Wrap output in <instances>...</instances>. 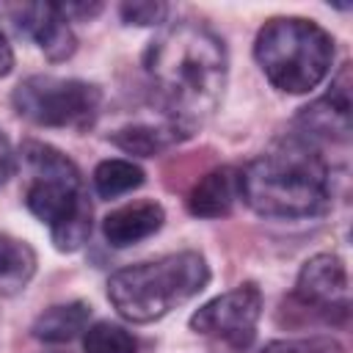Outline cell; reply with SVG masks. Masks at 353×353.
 I'll use <instances>...</instances> for the list:
<instances>
[{
    "label": "cell",
    "instance_id": "obj_14",
    "mask_svg": "<svg viewBox=\"0 0 353 353\" xmlns=\"http://www.w3.org/2000/svg\"><path fill=\"white\" fill-rule=\"evenodd\" d=\"M185 138H188V132L179 130L171 121L157 124V127H152V124H132V127H121V130H116L110 135V141L119 149H124L130 154H141V157H154V154L165 152L168 146L179 143Z\"/></svg>",
    "mask_w": 353,
    "mask_h": 353
},
{
    "label": "cell",
    "instance_id": "obj_12",
    "mask_svg": "<svg viewBox=\"0 0 353 353\" xmlns=\"http://www.w3.org/2000/svg\"><path fill=\"white\" fill-rule=\"evenodd\" d=\"M237 199H240V171L232 165H221L204 174L193 185L188 196V210L196 218H221L232 212Z\"/></svg>",
    "mask_w": 353,
    "mask_h": 353
},
{
    "label": "cell",
    "instance_id": "obj_20",
    "mask_svg": "<svg viewBox=\"0 0 353 353\" xmlns=\"http://www.w3.org/2000/svg\"><path fill=\"white\" fill-rule=\"evenodd\" d=\"M14 168H17V154H14V146H11L8 135L0 130V185H6V182L14 176Z\"/></svg>",
    "mask_w": 353,
    "mask_h": 353
},
{
    "label": "cell",
    "instance_id": "obj_4",
    "mask_svg": "<svg viewBox=\"0 0 353 353\" xmlns=\"http://www.w3.org/2000/svg\"><path fill=\"white\" fill-rule=\"evenodd\" d=\"M210 281V268L199 251H176L116 270L108 279L113 309L130 323H154L196 298Z\"/></svg>",
    "mask_w": 353,
    "mask_h": 353
},
{
    "label": "cell",
    "instance_id": "obj_9",
    "mask_svg": "<svg viewBox=\"0 0 353 353\" xmlns=\"http://www.w3.org/2000/svg\"><path fill=\"white\" fill-rule=\"evenodd\" d=\"M301 135L309 141H339L350 135V69L345 66L331 83V91L301 110Z\"/></svg>",
    "mask_w": 353,
    "mask_h": 353
},
{
    "label": "cell",
    "instance_id": "obj_19",
    "mask_svg": "<svg viewBox=\"0 0 353 353\" xmlns=\"http://www.w3.org/2000/svg\"><path fill=\"white\" fill-rule=\"evenodd\" d=\"M121 19L127 25H160L168 14L165 3H152V0H135V3H124L121 8Z\"/></svg>",
    "mask_w": 353,
    "mask_h": 353
},
{
    "label": "cell",
    "instance_id": "obj_13",
    "mask_svg": "<svg viewBox=\"0 0 353 353\" xmlns=\"http://www.w3.org/2000/svg\"><path fill=\"white\" fill-rule=\"evenodd\" d=\"M91 320V306L83 301H69V303H58L44 309L36 320H33V336L39 342H50V345H61V342H72L80 331H85Z\"/></svg>",
    "mask_w": 353,
    "mask_h": 353
},
{
    "label": "cell",
    "instance_id": "obj_18",
    "mask_svg": "<svg viewBox=\"0 0 353 353\" xmlns=\"http://www.w3.org/2000/svg\"><path fill=\"white\" fill-rule=\"evenodd\" d=\"M262 353H342V345L334 336H298L268 342Z\"/></svg>",
    "mask_w": 353,
    "mask_h": 353
},
{
    "label": "cell",
    "instance_id": "obj_1",
    "mask_svg": "<svg viewBox=\"0 0 353 353\" xmlns=\"http://www.w3.org/2000/svg\"><path fill=\"white\" fill-rule=\"evenodd\" d=\"M143 69L168 121L190 135L221 105L229 61L223 41L210 28L185 19L149 44Z\"/></svg>",
    "mask_w": 353,
    "mask_h": 353
},
{
    "label": "cell",
    "instance_id": "obj_21",
    "mask_svg": "<svg viewBox=\"0 0 353 353\" xmlns=\"http://www.w3.org/2000/svg\"><path fill=\"white\" fill-rule=\"evenodd\" d=\"M11 66H14V50L8 44V39L0 33V77H6L11 72Z\"/></svg>",
    "mask_w": 353,
    "mask_h": 353
},
{
    "label": "cell",
    "instance_id": "obj_6",
    "mask_svg": "<svg viewBox=\"0 0 353 353\" xmlns=\"http://www.w3.org/2000/svg\"><path fill=\"white\" fill-rule=\"evenodd\" d=\"M11 102L22 119L39 127L85 130L99 113L102 91L77 77L33 74L14 88Z\"/></svg>",
    "mask_w": 353,
    "mask_h": 353
},
{
    "label": "cell",
    "instance_id": "obj_3",
    "mask_svg": "<svg viewBox=\"0 0 353 353\" xmlns=\"http://www.w3.org/2000/svg\"><path fill=\"white\" fill-rule=\"evenodd\" d=\"M22 157L30 168L25 188L28 210L50 226L58 251H77L91 234V204L80 168L55 146L28 141Z\"/></svg>",
    "mask_w": 353,
    "mask_h": 353
},
{
    "label": "cell",
    "instance_id": "obj_5",
    "mask_svg": "<svg viewBox=\"0 0 353 353\" xmlns=\"http://www.w3.org/2000/svg\"><path fill=\"white\" fill-rule=\"evenodd\" d=\"M254 58L279 91L306 94L328 77L334 61V39L312 19L276 17L259 28Z\"/></svg>",
    "mask_w": 353,
    "mask_h": 353
},
{
    "label": "cell",
    "instance_id": "obj_8",
    "mask_svg": "<svg viewBox=\"0 0 353 353\" xmlns=\"http://www.w3.org/2000/svg\"><path fill=\"white\" fill-rule=\"evenodd\" d=\"M292 301L312 317L323 323L342 325L350 312L347 298V270L336 254H317L303 262Z\"/></svg>",
    "mask_w": 353,
    "mask_h": 353
},
{
    "label": "cell",
    "instance_id": "obj_11",
    "mask_svg": "<svg viewBox=\"0 0 353 353\" xmlns=\"http://www.w3.org/2000/svg\"><path fill=\"white\" fill-rule=\"evenodd\" d=\"M163 221H165V212L157 201H132L105 215L102 234L113 248H127L160 232Z\"/></svg>",
    "mask_w": 353,
    "mask_h": 353
},
{
    "label": "cell",
    "instance_id": "obj_10",
    "mask_svg": "<svg viewBox=\"0 0 353 353\" xmlns=\"http://www.w3.org/2000/svg\"><path fill=\"white\" fill-rule=\"evenodd\" d=\"M14 17L17 28L28 33L50 61H66L74 52L77 39L58 3H25Z\"/></svg>",
    "mask_w": 353,
    "mask_h": 353
},
{
    "label": "cell",
    "instance_id": "obj_17",
    "mask_svg": "<svg viewBox=\"0 0 353 353\" xmlns=\"http://www.w3.org/2000/svg\"><path fill=\"white\" fill-rule=\"evenodd\" d=\"M83 350L85 353H138V342L127 328L102 320L85 331Z\"/></svg>",
    "mask_w": 353,
    "mask_h": 353
},
{
    "label": "cell",
    "instance_id": "obj_16",
    "mask_svg": "<svg viewBox=\"0 0 353 353\" xmlns=\"http://www.w3.org/2000/svg\"><path fill=\"white\" fill-rule=\"evenodd\" d=\"M94 190L97 196L102 199H116V196H124L135 188L143 185L146 174L141 165H135L132 160H121V157H113V160H102L97 168H94Z\"/></svg>",
    "mask_w": 353,
    "mask_h": 353
},
{
    "label": "cell",
    "instance_id": "obj_15",
    "mask_svg": "<svg viewBox=\"0 0 353 353\" xmlns=\"http://www.w3.org/2000/svg\"><path fill=\"white\" fill-rule=\"evenodd\" d=\"M36 273V254L25 240L0 234V290L17 292Z\"/></svg>",
    "mask_w": 353,
    "mask_h": 353
},
{
    "label": "cell",
    "instance_id": "obj_7",
    "mask_svg": "<svg viewBox=\"0 0 353 353\" xmlns=\"http://www.w3.org/2000/svg\"><path fill=\"white\" fill-rule=\"evenodd\" d=\"M262 317V292L256 284H240L190 314V328L201 336H212L232 347L251 345L256 323Z\"/></svg>",
    "mask_w": 353,
    "mask_h": 353
},
{
    "label": "cell",
    "instance_id": "obj_2",
    "mask_svg": "<svg viewBox=\"0 0 353 353\" xmlns=\"http://www.w3.org/2000/svg\"><path fill=\"white\" fill-rule=\"evenodd\" d=\"M240 199L262 218H314L331 204V168L301 132L276 141L240 171Z\"/></svg>",
    "mask_w": 353,
    "mask_h": 353
}]
</instances>
